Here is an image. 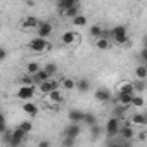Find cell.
Masks as SVG:
<instances>
[{
	"mask_svg": "<svg viewBox=\"0 0 147 147\" xmlns=\"http://www.w3.org/2000/svg\"><path fill=\"white\" fill-rule=\"evenodd\" d=\"M26 135H28V133H26L23 128H19V126H18L12 133H4V138L9 142V145H11V147H18V145H21V144H23V140H24V137H26Z\"/></svg>",
	"mask_w": 147,
	"mask_h": 147,
	"instance_id": "obj_1",
	"label": "cell"
},
{
	"mask_svg": "<svg viewBox=\"0 0 147 147\" xmlns=\"http://www.w3.org/2000/svg\"><path fill=\"white\" fill-rule=\"evenodd\" d=\"M111 38L118 43V45H125L128 42V31L125 26H114L111 30Z\"/></svg>",
	"mask_w": 147,
	"mask_h": 147,
	"instance_id": "obj_2",
	"label": "cell"
},
{
	"mask_svg": "<svg viewBox=\"0 0 147 147\" xmlns=\"http://www.w3.org/2000/svg\"><path fill=\"white\" fill-rule=\"evenodd\" d=\"M28 49L33 50V52H45V50L50 49V43L43 36H36V38H33V40L28 42Z\"/></svg>",
	"mask_w": 147,
	"mask_h": 147,
	"instance_id": "obj_3",
	"label": "cell"
},
{
	"mask_svg": "<svg viewBox=\"0 0 147 147\" xmlns=\"http://www.w3.org/2000/svg\"><path fill=\"white\" fill-rule=\"evenodd\" d=\"M119 130H121V126H119V118H116V116L109 118L107 123H106V128H104L106 135H107L109 138H113V137L119 135Z\"/></svg>",
	"mask_w": 147,
	"mask_h": 147,
	"instance_id": "obj_4",
	"label": "cell"
},
{
	"mask_svg": "<svg viewBox=\"0 0 147 147\" xmlns=\"http://www.w3.org/2000/svg\"><path fill=\"white\" fill-rule=\"evenodd\" d=\"M35 95V85H21V88L16 92V97L21 100H30Z\"/></svg>",
	"mask_w": 147,
	"mask_h": 147,
	"instance_id": "obj_5",
	"label": "cell"
},
{
	"mask_svg": "<svg viewBox=\"0 0 147 147\" xmlns=\"http://www.w3.org/2000/svg\"><path fill=\"white\" fill-rule=\"evenodd\" d=\"M36 30H38V36H43V38H47L52 31H54V26L49 23V21H40V24L36 26Z\"/></svg>",
	"mask_w": 147,
	"mask_h": 147,
	"instance_id": "obj_6",
	"label": "cell"
},
{
	"mask_svg": "<svg viewBox=\"0 0 147 147\" xmlns=\"http://www.w3.org/2000/svg\"><path fill=\"white\" fill-rule=\"evenodd\" d=\"M82 133V128H80V123H71L64 128V137H73L76 138L78 135Z\"/></svg>",
	"mask_w": 147,
	"mask_h": 147,
	"instance_id": "obj_7",
	"label": "cell"
},
{
	"mask_svg": "<svg viewBox=\"0 0 147 147\" xmlns=\"http://www.w3.org/2000/svg\"><path fill=\"white\" fill-rule=\"evenodd\" d=\"M83 116H85V113L80 111V109H71L69 114H67V118H69L71 123H82L83 121Z\"/></svg>",
	"mask_w": 147,
	"mask_h": 147,
	"instance_id": "obj_8",
	"label": "cell"
},
{
	"mask_svg": "<svg viewBox=\"0 0 147 147\" xmlns=\"http://www.w3.org/2000/svg\"><path fill=\"white\" fill-rule=\"evenodd\" d=\"M78 38H80V35H78V33H73V31H66V33L62 35V43H64V45H69V47H71V45H75V42H76Z\"/></svg>",
	"mask_w": 147,
	"mask_h": 147,
	"instance_id": "obj_9",
	"label": "cell"
},
{
	"mask_svg": "<svg viewBox=\"0 0 147 147\" xmlns=\"http://www.w3.org/2000/svg\"><path fill=\"white\" fill-rule=\"evenodd\" d=\"M95 99H97L99 102H107V100H111V90H107V88H97Z\"/></svg>",
	"mask_w": 147,
	"mask_h": 147,
	"instance_id": "obj_10",
	"label": "cell"
},
{
	"mask_svg": "<svg viewBox=\"0 0 147 147\" xmlns=\"http://www.w3.org/2000/svg\"><path fill=\"white\" fill-rule=\"evenodd\" d=\"M23 111H24L28 116H36V114H38V106L33 104V102H30V100H26V102L23 104Z\"/></svg>",
	"mask_w": 147,
	"mask_h": 147,
	"instance_id": "obj_11",
	"label": "cell"
},
{
	"mask_svg": "<svg viewBox=\"0 0 147 147\" xmlns=\"http://www.w3.org/2000/svg\"><path fill=\"white\" fill-rule=\"evenodd\" d=\"M76 4H80V0H57V9L62 14L66 9H69L71 5H76Z\"/></svg>",
	"mask_w": 147,
	"mask_h": 147,
	"instance_id": "obj_12",
	"label": "cell"
},
{
	"mask_svg": "<svg viewBox=\"0 0 147 147\" xmlns=\"http://www.w3.org/2000/svg\"><path fill=\"white\" fill-rule=\"evenodd\" d=\"M33 78H35V83H42V82H45V80H50L52 76L45 71V67H43V69L40 67V69L35 73V75H33Z\"/></svg>",
	"mask_w": 147,
	"mask_h": 147,
	"instance_id": "obj_13",
	"label": "cell"
},
{
	"mask_svg": "<svg viewBox=\"0 0 147 147\" xmlns=\"http://www.w3.org/2000/svg\"><path fill=\"white\" fill-rule=\"evenodd\" d=\"M40 24V21L35 18V16H28L23 19V30H30V28H36Z\"/></svg>",
	"mask_w": 147,
	"mask_h": 147,
	"instance_id": "obj_14",
	"label": "cell"
},
{
	"mask_svg": "<svg viewBox=\"0 0 147 147\" xmlns=\"http://www.w3.org/2000/svg\"><path fill=\"white\" fill-rule=\"evenodd\" d=\"M135 94H125V92H118V102L119 104H125V106H131V100H133Z\"/></svg>",
	"mask_w": 147,
	"mask_h": 147,
	"instance_id": "obj_15",
	"label": "cell"
},
{
	"mask_svg": "<svg viewBox=\"0 0 147 147\" xmlns=\"http://www.w3.org/2000/svg\"><path fill=\"white\" fill-rule=\"evenodd\" d=\"M76 88H78L80 94H87V92L90 90V82H88V78H80V80L76 82Z\"/></svg>",
	"mask_w": 147,
	"mask_h": 147,
	"instance_id": "obj_16",
	"label": "cell"
},
{
	"mask_svg": "<svg viewBox=\"0 0 147 147\" xmlns=\"http://www.w3.org/2000/svg\"><path fill=\"white\" fill-rule=\"evenodd\" d=\"M119 135L123 137V140H131V138L135 137V131H133V128H131L130 125H125V126L119 130Z\"/></svg>",
	"mask_w": 147,
	"mask_h": 147,
	"instance_id": "obj_17",
	"label": "cell"
},
{
	"mask_svg": "<svg viewBox=\"0 0 147 147\" xmlns=\"http://www.w3.org/2000/svg\"><path fill=\"white\" fill-rule=\"evenodd\" d=\"M95 47H97V50H107V49L111 47V43H109V38H104V36H99V38H95Z\"/></svg>",
	"mask_w": 147,
	"mask_h": 147,
	"instance_id": "obj_18",
	"label": "cell"
},
{
	"mask_svg": "<svg viewBox=\"0 0 147 147\" xmlns=\"http://www.w3.org/2000/svg\"><path fill=\"white\" fill-rule=\"evenodd\" d=\"M38 90L42 92V94H50L52 90H54V85H52V80H45V82H42V83H38Z\"/></svg>",
	"mask_w": 147,
	"mask_h": 147,
	"instance_id": "obj_19",
	"label": "cell"
},
{
	"mask_svg": "<svg viewBox=\"0 0 147 147\" xmlns=\"http://www.w3.org/2000/svg\"><path fill=\"white\" fill-rule=\"evenodd\" d=\"M62 14H64L66 18H69V19L76 18V16L80 14V4H76V5H71V7H69V9H66Z\"/></svg>",
	"mask_w": 147,
	"mask_h": 147,
	"instance_id": "obj_20",
	"label": "cell"
},
{
	"mask_svg": "<svg viewBox=\"0 0 147 147\" xmlns=\"http://www.w3.org/2000/svg\"><path fill=\"white\" fill-rule=\"evenodd\" d=\"M128 107H130V106H125V104L116 106V107L113 109V116H116V118L123 119V118H125V114H126V109H128Z\"/></svg>",
	"mask_w": 147,
	"mask_h": 147,
	"instance_id": "obj_21",
	"label": "cell"
},
{
	"mask_svg": "<svg viewBox=\"0 0 147 147\" xmlns=\"http://www.w3.org/2000/svg\"><path fill=\"white\" fill-rule=\"evenodd\" d=\"M49 100L54 102V104H61L62 102V92H59V88L57 90H52L49 94Z\"/></svg>",
	"mask_w": 147,
	"mask_h": 147,
	"instance_id": "obj_22",
	"label": "cell"
},
{
	"mask_svg": "<svg viewBox=\"0 0 147 147\" xmlns=\"http://www.w3.org/2000/svg\"><path fill=\"white\" fill-rule=\"evenodd\" d=\"M135 76L137 78H142V80L147 78V64H140V66L135 67Z\"/></svg>",
	"mask_w": 147,
	"mask_h": 147,
	"instance_id": "obj_23",
	"label": "cell"
},
{
	"mask_svg": "<svg viewBox=\"0 0 147 147\" xmlns=\"http://www.w3.org/2000/svg\"><path fill=\"white\" fill-rule=\"evenodd\" d=\"M131 123L133 125H147V119H145V114H142V113H137V114H133L131 116Z\"/></svg>",
	"mask_w": 147,
	"mask_h": 147,
	"instance_id": "obj_24",
	"label": "cell"
},
{
	"mask_svg": "<svg viewBox=\"0 0 147 147\" xmlns=\"http://www.w3.org/2000/svg\"><path fill=\"white\" fill-rule=\"evenodd\" d=\"M118 92H125V94H135V87H133V83H130V82H125V83H121L119 85V90Z\"/></svg>",
	"mask_w": 147,
	"mask_h": 147,
	"instance_id": "obj_25",
	"label": "cell"
},
{
	"mask_svg": "<svg viewBox=\"0 0 147 147\" xmlns=\"http://www.w3.org/2000/svg\"><path fill=\"white\" fill-rule=\"evenodd\" d=\"M83 123H85V125H88V126L95 125V123H97L95 114H94V113H85V116H83Z\"/></svg>",
	"mask_w": 147,
	"mask_h": 147,
	"instance_id": "obj_26",
	"label": "cell"
},
{
	"mask_svg": "<svg viewBox=\"0 0 147 147\" xmlns=\"http://www.w3.org/2000/svg\"><path fill=\"white\" fill-rule=\"evenodd\" d=\"M62 87L64 90H73V88H76V82L73 78H62Z\"/></svg>",
	"mask_w": 147,
	"mask_h": 147,
	"instance_id": "obj_27",
	"label": "cell"
},
{
	"mask_svg": "<svg viewBox=\"0 0 147 147\" xmlns=\"http://www.w3.org/2000/svg\"><path fill=\"white\" fill-rule=\"evenodd\" d=\"M87 23H88V19L83 14H78L76 18H73V24H75V26H85Z\"/></svg>",
	"mask_w": 147,
	"mask_h": 147,
	"instance_id": "obj_28",
	"label": "cell"
},
{
	"mask_svg": "<svg viewBox=\"0 0 147 147\" xmlns=\"http://www.w3.org/2000/svg\"><path fill=\"white\" fill-rule=\"evenodd\" d=\"M133 87H135V92H144V90H145V87H147V83H145V80L137 78V80L133 82Z\"/></svg>",
	"mask_w": 147,
	"mask_h": 147,
	"instance_id": "obj_29",
	"label": "cell"
},
{
	"mask_svg": "<svg viewBox=\"0 0 147 147\" xmlns=\"http://www.w3.org/2000/svg\"><path fill=\"white\" fill-rule=\"evenodd\" d=\"M102 28L99 26V24H94L92 28H90V36H94V38H99V36H102Z\"/></svg>",
	"mask_w": 147,
	"mask_h": 147,
	"instance_id": "obj_30",
	"label": "cell"
},
{
	"mask_svg": "<svg viewBox=\"0 0 147 147\" xmlns=\"http://www.w3.org/2000/svg\"><path fill=\"white\" fill-rule=\"evenodd\" d=\"M90 131H92V138H99V137L102 135V128H100L97 123L90 126Z\"/></svg>",
	"mask_w": 147,
	"mask_h": 147,
	"instance_id": "obj_31",
	"label": "cell"
},
{
	"mask_svg": "<svg viewBox=\"0 0 147 147\" xmlns=\"http://www.w3.org/2000/svg\"><path fill=\"white\" fill-rule=\"evenodd\" d=\"M45 71L49 73L50 76H55V73H57V64H55V62H49V64H45Z\"/></svg>",
	"mask_w": 147,
	"mask_h": 147,
	"instance_id": "obj_32",
	"label": "cell"
},
{
	"mask_svg": "<svg viewBox=\"0 0 147 147\" xmlns=\"http://www.w3.org/2000/svg\"><path fill=\"white\" fill-rule=\"evenodd\" d=\"M38 69H40V64L38 62H28V73H30V75H35Z\"/></svg>",
	"mask_w": 147,
	"mask_h": 147,
	"instance_id": "obj_33",
	"label": "cell"
},
{
	"mask_svg": "<svg viewBox=\"0 0 147 147\" xmlns=\"http://www.w3.org/2000/svg\"><path fill=\"white\" fill-rule=\"evenodd\" d=\"M19 128H23L26 133H30V131L33 130V123H31V121H23V123L19 125Z\"/></svg>",
	"mask_w": 147,
	"mask_h": 147,
	"instance_id": "obj_34",
	"label": "cell"
},
{
	"mask_svg": "<svg viewBox=\"0 0 147 147\" xmlns=\"http://www.w3.org/2000/svg\"><path fill=\"white\" fill-rule=\"evenodd\" d=\"M131 106H133V107H140V106H144V99H142L140 95H138V97L135 95L133 100H131Z\"/></svg>",
	"mask_w": 147,
	"mask_h": 147,
	"instance_id": "obj_35",
	"label": "cell"
},
{
	"mask_svg": "<svg viewBox=\"0 0 147 147\" xmlns=\"http://www.w3.org/2000/svg\"><path fill=\"white\" fill-rule=\"evenodd\" d=\"M73 144H75V138H73V137H66L62 140V145H73Z\"/></svg>",
	"mask_w": 147,
	"mask_h": 147,
	"instance_id": "obj_36",
	"label": "cell"
},
{
	"mask_svg": "<svg viewBox=\"0 0 147 147\" xmlns=\"http://www.w3.org/2000/svg\"><path fill=\"white\" fill-rule=\"evenodd\" d=\"M140 59L147 64V49H145V47H144V49H142V52H140Z\"/></svg>",
	"mask_w": 147,
	"mask_h": 147,
	"instance_id": "obj_37",
	"label": "cell"
},
{
	"mask_svg": "<svg viewBox=\"0 0 147 147\" xmlns=\"http://www.w3.org/2000/svg\"><path fill=\"white\" fill-rule=\"evenodd\" d=\"M5 59H7V50H5V49H2V50H0V61L4 62Z\"/></svg>",
	"mask_w": 147,
	"mask_h": 147,
	"instance_id": "obj_38",
	"label": "cell"
},
{
	"mask_svg": "<svg viewBox=\"0 0 147 147\" xmlns=\"http://www.w3.org/2000/svg\"><path fill=\"white\" fill-rule=\"evenodd\" d=\"M102 36H104V38H111V31H109V30H104V31H102Z\"/></svg>",
	"mask_w": 147,
	"mask_h": 147,
	"instance_id": "obj_39",
	"label": "cell"
},
{
	"mask_svg": "<svg viewBox=\"0 0 147 147\" xmlns=\"http://www.w3.org/2000/svg\"><path fill=\"white\" fill-rule=\"evenodd\" d=\"M138 138H140V140H145V138H147V131H145V130H144V131H140Z\"/></svg>",
	"mask_w": 147,
	"mask_h": 147,
	"instance_id": "obj_40",
	"label": "cell"
},
{
	"mask_svg": "<svg viewBox=\"0 0 147 147\" xmlns=\"http://www.w3.org/2000/svg\"><path fill=\"white\" fill-rule=\"evenodd\" d=\"M38 145H40V147H49V145H50V142H47V140H42Z\"/></svg>",
	"mask_w": 147,
	"mask_h": 147,
	"instance_id": "obj_41",
	"label": "cell"
},
{
	"mask_svg": "<svg viewBox=\"0 0 147 147\" xmlns=\"http://www.w3.org/2000/svg\"><path fill=\"white\" fill-rule=\"evenodd\" d=\"M144 47L147 49V35H144Z\"/></svg>",
	"mask_w": 147,
	"mask_h": 147,
	"instance_id": "obj_42",
	"label": "cell"
},
{
	"mask_svg": "<svg viewBox=\"0 0 147 147\" xmlns=\"http://www.w3.org/2000/svg\"><path fill=\"white\" fill-rule=\"evenodd\" d=\"M144 114H145V119H147V113H144Z\"/></svg>",
	"mask_w": 147,
	"mask_h": 147,
	"instance_id": "obj_43",
	"label": "cell"
},
{
	"mask_svg": "<svg viewBox=\"0 0 147 147\" xmlns=\"http://www.w3.org/2000/svg\"><path fill=\"white\" fill-rule=\"evenodd\" d=\"M28 2H33V0H28Z\"/></svg>",
	"mask_w": 147,
	"mask_h": 147,
	"instance_id": "obj_44",
	"label": "cell"
},
{
	"mask_svg": "<svg viewBox=\"0 0 147 147\" xmlns=\"http://www.w3.org/2000/svg\"><path fill=\"white\" fill-rule=\"evenodd\" d=\"M54 2H57V0H54Z\"/></svg>",
	"mask_w": 147,
	"mask_h": 147,
	"instance_id": "obj_45",
	"label": "cell"
}]
</instances>
